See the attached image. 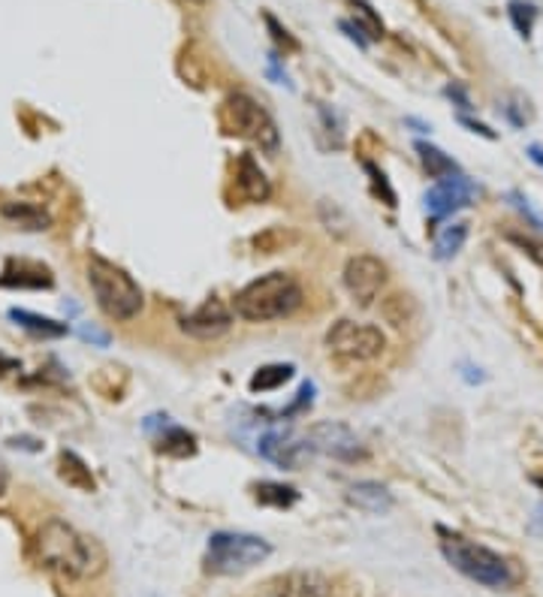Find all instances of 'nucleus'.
<instances>
[{"instance_id":"obj_19","label":"nucleus","mask_w":543,"mask_h":597,"mask_svg":"<svg viewBox=\"0 0 543 597\" xmlns=\"http://www.w3.org/2000/svg\"><path fill=\"white\" fill-rule=\"evenodd\" d=\"M10 317L16 323H19L22 330L33 332V335H43V338H58V335H64V332H67L64 323L49 321V317H40V314H31V311L12 308Z\"/></svg>"},{"instance_id":"obj_7","label":"nucleus","mask_w":543,"mask_h":597,"mask_svg":"<svg viewBox=\"0 0 543 597\" xmlns=\"http://www.w3.org/2000/svg\"><path fill=\"white\" fill-rule=\"evenodd\" d=\"M326 347L332 356H339L344 363H372L384 353L386 338L384 332L369 323L339 321L326 332Z\"/></svg>"},{"instance_id":"obj_28","label":"nucleus","mask_w":543,"mask_h":597,"mask_svg":"<svg viewBox=\"0 0 543 597\" xmlns=\"http://www.w3.org/2000/svg\"><path fill=\"white\" fill-rule=\"evenodd\" d=\"M7 480H10V477H7V468H3V462H0V495L7 492Z\"/></svg>"},{"instance_id":"obj_26","label":"nucleus","mask_w":543,"mask_h":597,"mask_svg":"<svg viewBox=\"0 0 543 597\" xmlns=\"http://www.w3.org/2000/svg\"><path fill=\"white\" fill-rule=\"evenodd\" d=\"M267 24H269V28H272V31H275L278 43H284V45H288V49H296V40H293V37H290V33L284 31V28H278V22H275V19H272V16H267Z\"/></svg>"},{"instance_id":"obj_13","label":"nucleus","mask_w":543,"mask_h":597,"mask_svg":"<svg viewBox=\"0 0 543 597\" xmlns=\"http://www.w3.org/2000/svg\"><path fill=\"white\" fill-rule=\"evenodd\" d=\"M235 188H239V196L245 203H267L272 196V184H269L267 172L260 170V163L251 154H242L235 161Z\"/></svg>"},{"instance_id":"obj_17","label":"nucleus","mask_w":543,"mask_h":597,"mask_svg":"<svg viewBox=\"0 0 543 597\" xmlns=\"http://www.w3.org/2000/svg\"><path fill=\"white\" fill-rule=\"evenodd\" d=\"M465 239H469V224L465 221L444 226L435 235V260H453L462 251V245H465Z\"/></svg>"},{"instance_id":"obj_14","label":"nucleus","mask_w":543,"mask_h":597,"mask_svg":"<svg viewBox=\"0 0 543 597\" xmlns=\"http://www.w3.org/2000/svg\"><path fill=\"white\" fill-rule=\"evenodd\" d=\"M332 586L320 570H290L278 579L275 597H330Z\"/></svg>"},{"instance_id":"obj_6","label":"nucleus","mask_w":543,"mask_h":597,"mask_svg":"<svg viewBox=\"0 0 543 597\" xmlns=\"http://www.w3.org/2000/svg\"><path fill=\"white\" fill-rule=\"evenodd\" d=\"M269 553H272V546L263 537H257V534L218 532L209 537L203 565L214 576L248 574L251 567L267 561Z\"/></svg>"},{"instance_id":"obj_12","label":"nucleus","mask_w":543,"mask_h":597,"mask_svg":"<svg viewBox=\"0 0 543 597\" xmlns=\"http://www.w3.org/2000/svg\"><path fill=\"white\" fill-rule=\"evenodd\" d=\"M181 332H188L193 338H218L233 326V308H227L221 298H205L200 308H193L191 314H184L179 321Z\"/></svg>"},{"instance_id":"obj_20","label":"nucleus","mask_w":543,"mask_h":597,"mask_svg":"<svg viewBox=\"0 0 543 597\" xmlns=\"http://www.w3.org/2000/svg\"><path fill=\"white\" fill-rule=\"evenodd\" d=\"M160 453H170V456H193L197 453V437L188 432V428L170 426L163 435H160Z\"/></svg>"},{"instance_id":"obj_23","label":"nucleus","mask_w":543,"mask_h":597,"mask_svg":"<svg viewBox=\"0 0 543 597\" xmlns=\"http://www.w3.org/2000/svg\"><path fill=\"white\" fill-rule=\"evenodd\" d=\"M299 492L293 486H284V483H260L257 486V502L272 504V507H290L296 502Z\"/></svg>"},{"instance_id":"obj_16","label":"nucleus","mask_w":543,"mask_h":597,"mask_svg":"<svg viewBox=\"0 0 543 597\" xmlns=\"http://www.w3.org/2000/svg\"><path fill=\"white\" fill-rule=\"evenodd\" d=\"M416 154H420V161H423V166H426V172L432 175V179H450V175H456L459 166L453 161H450L448 154L441 149H435V145H429V142H416Z\"/></svg>"},{"instance_id":"obj_8","label":"nucleus","mask_w":543,"mask_h":597,"mask_svg":"<svg viewBox=\"0 0 543 597\" xmlns=\"http://www.w3.org/2000/svg\"><path fill=\"white\" fill-rule=\"evenodd\" d=\"M341 281H344V290L351 293L353 302L372 305L374 298L381 296V290L386 287V263L372 254H356L348 260Z\"/></svg>"},{"instance_id":"obj_4","label":"nucleus","mask_w":543,"mask_h":597,"mask_svg":"<svg viewBox=\"0 0 543 597\" xmlns=\"http://www.w3.org/2000/svg\"><path fill=\"white\" fill-rule=\"evenodd\" d=\"M88 284L94 290L97 305H100V311L107 314L109 321H133L139 311H142V305H145L137 281L121 266L103 260V256H91L88 260Z\"/></svg>"},{"instance_id":"obj_18","label":"nucleus","mask_w":543,"mask_h":597,"mask_svg":"<svg viewBox=\"0 0 543 597\" xmlns=\"http://www.w3.org/2000/svg\"><path fill=\"white\" fill-rule=\"evenodd\" d=\"M0 284H3V287H52V275H49V269L43 266L19 263V275L3 272Z\"/></svg>"},{"instance_id":"obj_10","label":"nucleus","mask_w":543,"mask_h":597,"mask_svg":"<svg viewBox=\"0 0 543 597\" xmlns=\"http://www.w3.org/2000/svg\"><path fill=\"white\" fill-rule=\"evenodd\" d=\"M257 449H260L263 459L288 470H299L318 453L311 447L309 437H296L293 432H269V435L260 437Z\"/></svg>"},{"instance_id":"obj_11","label":"nucleus","mask_w":543,"mask_h":597,"mask_svg":"<svg viewBox=\"0 0 543 597\" xmlns=\"http://www.w3.org/2000/svg\"><path fill=\"white\" fill-rule=\"evenodd\" d=\"M474 196H477V188H474L462 172H456V175H450V179H441V182L432 184L423 203H426V212L432 214V217H448V214L471 205Z\"/></svg>"},{"instance_id":"obj_5","label":"nucleus","mask_w":543,"mask_h":597,"mask_svg":"<svg viewBox=\"0 0 543 597\" xmlns=\"http://www.w3.org/2000/svg\"><path fill=\"white\" fill-rule=\"evenodd\" d=\"M221 128L230 136L245 139L267 154H275L278 145H281L275 118L269 115V109L260 100H254L245 91H235V94L227 97L224 109H221Z\"/></svg>"},{"instance_id":"obj_1","label":"nucleus","mask_w":543,"mask_h":597,"mask_svg":"<svg viewBox=\"0 0 543 597\" xmlns=\"http://www.w3.org/2000/svg\"><path fill=\"white\" fill-rule=\"evenodd\" d=\"M37 555L46 567H52L61 576L70 579H91L107 567V553L97 544L94 537H88L79 528H73L64 519H49L37 532Z\"/></svg>"},{"instance_id":"obj_3","label":"nucleus","mask_w":543,"mask_h":597,"mask_svg":"<svg viewBox=\"0 0 543 597\" xmlns=\"http://www.w3.org/2000/svg\"><path fill=\"white\" fill-rule=\"evenodd\" d=\"M438 537H441L438 540L441 544V555L462 576H469V579H474V583L486 588H507L513 583L511 565L499 553H492L490 546L474 544L465 534H453L448 528H438Z\"/></svg>"},{"instance_id":"obj_21","label":"nucleus","mask_w":543,"mask_h":597,"mask_svg":"<svg viewBox=\"0 0 543 597\" xmlns=\"http://www.w3.org/2000/svg\"><path fill=\"white\" fill-rule=\"evenodd\" d=\"M293 377V365H263L260 372L251 377V389L254 393H272L278 386H284Z\"/></svg>"},{"instance_id":"obj_15","label":"nucleus","mask_w":543,"mask_h":597,"mask_svg":"<svg viewBox=\"0 0 543 597\" xmlns=\"http://www.w3.org/2000/svg\"><path fill=\"white\" fill-rule=\"evenodd\" d=\"M348 502H351L356 510L386 513L390 507H393V495H390V489L381 486V483L362 480V483H353L351 489H348Z\"/></svg>"},{"instance_id":"obj_2","label":"nucleus","mask_w":543,"mask_h":597,"mask_svg":"<svg viewBox=\"0 0 543 597\" xmlns=\"http://www.w3.org/2000/svg\"><path fill=\"white\" fill-rule=\"evenodd\" d=\"M302 298V284L290 272H267L235 293L233 314L245 323L284 321L299 311Z\"/></svg>"},{"instance_id":"obj_25","label":"nucleus","mask_w":543,"mask_h":597,"mask_svg":"<svg viewBox=\"0 0 543 597\" xmlns=\"http://www.w3.org/2000/svg\"><path fill=\"white\" fill-rule=\"evenodd\" d=\"M511 242H513V245H520L522 251H525V254L532 256L534 263H537V266L543 269V245H541V242H532V239H522V235H511Z\"/></svg>"},{"instance_id":"obj_9","label":"nucleus","mask_w":543,"mask_h":597,"mask_svg":"<svg viewBox=\"0 0 543 597\" xmlns=\"http://www.w3.org/2000/svg\"><path fill=\"white\" fill-rule=\"evenodd\" d=\"M311 447L330 456V459L339 462H362L369 456V449L362 444L353 428H348L344 423H318V426L309 428Z\"/></svg>"},{"instance_id":"obj_24","label":"nucleus","mask_w":543,"mask_h":597,"mask_svg":"<svg viewBox=\"0 0 543 597\" xmlns=\"http://www.w3.org/2000/svg\"><path fill=\"white\" fill-rule=\"evenodd\" d=\"M507 12H511L516 31H520L522 37H532L534 19H537V10H534L532 3H525V0H511V10Z\"/></svg>"},{"instance_id":"obj_29","label":"nucleus","mask_w":543,"mask_h":597,"mask_svg":"<svg viewBox=\"0 0 543 597\" xmlns=\"http://www.w3.org/2000/svg\"><path fill=\"white\" fill-rule=\"evenodd\" d=\"M191 3H200V0H191Z\"/></svg>"},{"instance_id":"obj_27","label":"nucleus","mask_w":543,"mask_h":597,"mask_svg":"<svg viewBox=\"0 0 543 597\" xmlns=\"http://www.w3.org/2000/svg\"><path fill=\"white\" fill-rule=\"evenodd\" d=\"M529 158H532V161L537 163V166H543V149H541V145H532V149H529Z\"/></svg>"},{"instance_id":"obj_22","label":"nucleus","mask_w":543,"mask_h":597,"mask_svg":"<svg viewBox=\"0 0 543 597\" xmlns=\"http://www.w3.org/2000/svg\"><path fill=\"white\" fill-rule=\"evenodd\" d=\"M3 214L19 226H24V230H46V224H49V214H43L40 209H33L28 203L3 205Z\"/></svg>"}]
</instances>
